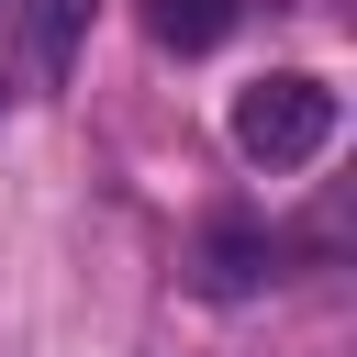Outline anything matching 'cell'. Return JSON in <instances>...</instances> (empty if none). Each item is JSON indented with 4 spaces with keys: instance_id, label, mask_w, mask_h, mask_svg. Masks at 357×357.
<instances>
[{
    "instance_id": "1",
    "label": "cell",
    "mask_w": 357,
    "mask_h": 357,
    "mask_svg": "<svg viewBox=\"0 0 357 357\" xmlns=\"http://www.w3.org/2000/svg\"><path fill=\"white\" fill-rule=\"evenodd\" d=\"M324 145H335V89H324L312 67H268V78L234 89V156H245V167L290 178V167H312Z\"/></svg>"
},
{
    "instance_id": "2",
    "label": "cell",
    "mask_w": 357,
    "mask_h": 357,
    "mask_svg": "<svg viewBox=\"0 0 357 357\" xmlns=\"http://www.w3.org/2000/svg\"><path fill=\"white\" fill-rule=\"evenodd\" d=\"M268 279H279V234H268L257 212H212L201 245H190V290H201V301H245V290H268Z\"/></svg>"
},
{
    "instance_id": "3",
    "label": "cell",
    "mask_w": 357,
    "mask_h": 357,
    "mask_svg": "<svg viewBox=\"0 0 357 357\" xmlns=\"http://www.w3.org/2000/svg\"><path fill=\"white\" fill-rule=\"evenodd\" d=\"M0 22L22 33L33 78H56V67H67V45H78V22H89V0H0Z\"/></svg>"
},
{
    "instance_id": "4",
    "label": "cell",
    "mask_w": 357,
    "mask_h": 357,
    "mask_svg": "<svg viewBox=\"0 0 357 357\" xmlns=\"http://www.w3.org/2000/svg\"><path fill=\"white\" fill-rule=\"evenodd\" d=\"M234 22H245V0H145V33H156L167 56H212Z\"/></svg>"
}]
</instances>
